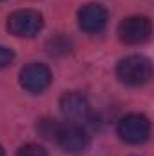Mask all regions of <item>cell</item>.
<instances>
[{"label": "cell", "instance_id": "6da1fadb", "mask_svg": "<svg viewBox=\"0 0 154 156\" xmlns=\"http://www.w3.org/2000/svg\"><path fill=\"white\" fill-rule=\"evenodd\" d=\"M118 78L127 85H143L152 78V64L147 56L142 55H131L123 60H120L116 67Z\"/></svg>", "mask_w": 154, "mask_h": 156}, {"label": "cell", "instance_id": "7a4b0ae2", "mask_svg": "<svg viewBox=\"0 0 154 156\" xmlns=\"http://www.w3.org/2000/svg\"><path fill=\"white\" fill-rule=\"evenodd\" d=\"M7 31L15 37H35L44 27V18L35 9H18L7 16Z\"/></svg>", "mask_w": 154, "mask_h": 156}, {"label": "cell", "instance_id": "3957f363", "mask_svg": "<svg viewBox=\"0 0 154 156\" xmlns=\"http://www.w3.org/2000/svg\"><path fill=\"white\" fill-rule=\"evenodd\" d=\"M118 136L127 144H143L151 134V122L145 115L131 113L118 122Z\"/></svg>", "mask_w": 154, "mask_h": 156}, {"label": "cell", "instance_id": "277c9868", "mask_svg": "<svg viewBox=\"0 0 154 156\" xmlns=\"http://www.w3.org/2000/svg\"><path fill=\"white\" fill-rule=\"evenodd\" d=\"M152 24L147 16H127L118 26V37L127 45H138L151 38Z\"/></svg>", "mask_w": 154, "mask_h": 156}, {"label": "cell", "instance_id": "5b68a950", "mask_svg": "<svg viewBox=\"0 0 154 156\" xmlns=\"http://www.w3.org/2000/svg\"><path fill=\"white\" fill-rule=\"evenodd\" d=\"M54 140L69 154H82L89 147V134L78 123H62Z\"/></svg>", "mask_w": 154, "mask_h": 156}, {"label": "cell", "instance_id": "8992f818", "mask_svg": "<svg viewBox=\"0 0 154 156\" xmlns=\"http://www.w3.org/2000/svg\"><path fill=\"white\" fill-rule=\"evenodd\" d=\"M51 82H53V73L44 64H29L20 71V85L33 94L45 91L51 85Z\"/></svg>", "mask_w": 154, "mask_h": 156}, {"label": "cell", "instance_id": "52a82bcc", "mask_svg": "<svg viewBox=\"0 0 154 156\" xmlns=\"http://www.w3.org/2000/svg\"><path fill=\"white\" fill-rule=\"evenodd\" d=\"M78 26L87 33H98L107 26V9L100 4H87L78 11Z\"/></svg>", "mask_w": 154, "mask_h": 156}, {"label": "cell", "instance_id": "ba28073f", "mask_svg": "<svg viewBox=\"0 0 154 156\" xmlns=\"http://www.w3.org/2000/svg\"><path fill=\"white\" fill-rule=\"evenodd\" d=\"M60 107H62V113L71 120L87 122L91 118V105L87 98L82 96L80 93H65L60 100Z\"/></svg>", "mask_w": 154, "mask_h": 156}, {"label": "cell", "instance_id": "9c48e42d", "mask_svg": "<svg viewBox=\"0 0 154 156\" xmlns=\"http://www.w3.org/2000/svg\"><path fill=\"white\" fill-rule=\"evenodd\" d=\"M60 122H56V120H51V118H44L42 122H38V125H37V129H38V133L44 136V138H49V140H54L56 138V134H58V129H60Z\"/></svg>", "mask_w": 154, "mask_h": 156}, {"label": "cell", "instance_id": "30bf717a", "mask_svg": "<svg viewBox=\"0 0 154 156\" xmlns=\"http://www.w3.org/2000/svg\"><path fill=\"white\" fill-rule=\"evenodd\" d=\"M16 156H47V151L38 144H26L18 149Z\"/></svg>", "mask_w": 154, "mask_h": 156}, {"label": "cell", "instance_id": "8fae6325", "mask_svg": "<svg viewBox=\"0 0 154 156\" xmlns=\"http://www.w3.org/2000/svg\"><path fill=\"white\" fill-rule=\"evenodd\" d=\"M13 60H15V53H13V49H9V47H5V45H0V69L11 66Z\"/></svg>", "mask_w": 154, "mask_h": 156}, {"label": "cell", "instance_id": "7c38bea8", "mask_svg": "<svg viewBox=\"0 0 154 156\" xmlns=\"http://www.w3.org/2000/svg\"><path fill=\"white\" fill-rule=\"evenodd\" d=\"M0 156H5V154H4V149H2V147H0Z\"/></svg>", "mask_w": 154, "mask_h": 156}]
</instances>
